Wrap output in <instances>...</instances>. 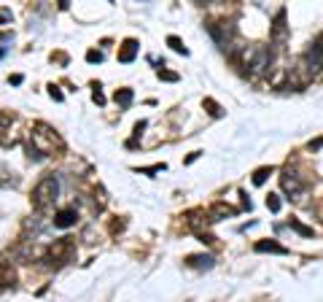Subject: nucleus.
<instances>
[{
	"mask_svg": "<svg viewBox=\"0 0 323 302\" xmlns=\"http://www.w3.org/2000/svg\"><path fill=\"white\" fill-rule=\"evenodd\" d=\"M321 146H323V138H315V140H310V146H307V149H310V151H318Z\"/></svg>",
	"mask_w": 323,
	"mask_h": 302,
	"instance_id": "23",
	"label": "nucleus"
},
{
	"mask_svg": "<svg viewBox=\"0 0 323 302\" xmlns=\"http://www.w3.org/2000/svg\"><path fill=\"white\" fill-rule=\"evenodd\" d=\"M57 194H59V181L54 178V175H46V178L33 189L35 208H46V205H52L54 200H57Z\"/></svg>",
	"mask_w": 323,
	"mask_h": 302,
	"instance_id": "2",
	"label": "nucleus"
},
{
	"mask_svg": "<svg viewBox=\"0 0 323 302\" xmlns=\"http://www.w3.org/2000/svg\"><path fill=\"white\" fill-rule=\"evenodd\" d=\"M6 19H11V11H0V22H6Z\"/></svg>",
	"mask_w": 323,
	"mask_h": 302,
	"instance_id": "25",
	"label": "nucleus"
},
{
	"mask_svg": "<svg viewBox=\"0 0 323 302\" xmlns=\"http://www.w3.org/2000/svg\"><path fill=\"white\" fill-rule=\"evenodd\" d=\"M234 213H237V210L229 208V205H224V203H215L213 208H210V219H213V221H218L221 216H234Z\"/></svg>",
	"mask_w": 323,
	"mask_h": 302,
	"instance_id": "12",
	"label": "nucleus"
},
{
	"mask_svg": "<svg viewBox=\"0 0 323 302\" xmlns=\"http://www.w3.org/2000/svg\"><path fill=\"white\" fill-rule=\"evenodd\" d=\"M167 46H173L178 54H189V49L183 46V41H180L178 35H170V38H167Z\"/></svg>",
	"mask_w": 323,
	"mask_h": 302,
	"instance_id": "16",
	"label": "nucleus"
},
{
	"mask_svg": "<svg viewBox=\"0 0 323 302\" xmlns=\"http://www.w3.org/2000/svg\"><path fill=\"white\" fill-rule=\"evenodd\" d=\"M49 94H52V97L57 100V103H62V92H59V89L54 87V84H52V87H49Z\"/></svg>",
	"mask_w": 323,
	"mask_h": 302,
	"instance_id": "21",
	"label": "nucleus"
},
{
	"mask_svg": "<svg viewBox=\"0 0 323 302\" xmlns=\"http://www.w3.org/2000/svg\"><path fill=\"white\" fill-rule=\"evenodd\" d=\"M87 59H89V62H100V59H103V54H100V52H89Z\"/></svg>",
	"mask_w": 323,
	"mask_h": 302,
	"instance_id": "24",
	"label": "nucleus"
},
{
	"mask_svg": "<svg viewBox=\"0 0 323 302\" xmlns=\"http://www.w3.org/2000/svg\"><path fill=\"white\" fill-rule=\"evenodd\" d=\"M135 54H138V41H124L121 43V52H119V62H132Z\"/></svg>",
	"mask_w": 323,
	"mask_h": 302,
	"instance_id": "9",
	"label": "nucleus"
},
{
	"mask_svg": "<svg viewBox=\"0 0 323 302\" xmlns=\"http://www.w3.org/2000/svg\"><path fill=\"white\" fill-rule=\"evenodd\" d=\"M92 97H94V103H97V105L105 103V97H103V92H100V87H94V94H92Z\"/></svg>",
	"mask_w": 323,
	"mask_h": 302,
	"instance_id": "22",
	"label": "nucleus"
},
{
	"mask_svg": "<svg viewBox=\"0 0 323 302\" xmlns=\"http://www.w3.org/2000/svg\"><path fill=\"white\" fill-rule=\"evenodd\" d=\"M73 248H75V243L70 238H62L57 245L52 248V259H59V262H68L70 256H73Z\"/></svg>",
	"mask_w": 323,
	"mask_h": 302,
	"instance_id": "6",
	"label": "nucleus"
},
{
	"mask_svg": "<svg viewBox=\"0 0 323 302\" xmlns=\"http://www.w3.org/2000/svg\"><path fill=\"white\" fill-rule=\"evenodd\" d=\"M272 38L275 41H283L286 38V11H277V17H275V27H272Z\"/></svg>",
	"mask_w": 323,
	"mask_h": 302,
	"instance_id": "11",
	"label": "nucleus"
},
{
	"mask_svg": "<svg viewBox=\"0 0 323 302\" xmlns=\"http://www.w3.org/2000/svg\"><path fill=\"white\" fill-rule=\"evenodd\" d=\"M288 226H291V229H296V232H299V235H305V238H312V226H305V224H302V221L291 219V221H288Z\"/></svg>",
	"mask_w": 323,
	"mask_h": 302,
	"instance_id": "14",
	"label": "nucleus"
},
{
	"mask_svg": "<svg viewBox=\"0 0 323 302\" xmlns=\"http://www.w3.org/2000/svg\"><path fill=\"white\" fill-rule=\"evenodd\" d=\"M242 62H245V68L253 70V73H261V70H267L272 65V49L261 46V43L245 46L242 49Z\"/></svg>",
	"mask_w": 323,
	"mask_h": 302,
	"instance_id": "1",
	"label": "nucleus"
},
{
	"mask_svg": "<svg viewBox=\"0 0 323 302\" xmlns=\"http://www.w3.org/2000/svg\"><path fill=\"white\" fill-rule=\"evenodd\" d=\"M305 62L312 73H318V70L323 68V33L310 43V49H307V54H305Z\"/></svg>",
	"mask_w": 323,
	"mask_h": 302,
	"instance_id": "5",
	"label": "nucleus"
},
{
	"mask_svg": "<svg viewBox=\"0 0 323 302\" xmlns=\"http://www.w3.org/2000/svg\"><path fill=\"white\" fill-rule=\"evenodd\" d=\"M11 41H14V35H11V33H3V35H0V54L6 52V49H8V43H11Z\"/></svg>",
	"mask_w": 323,
	"mask_h": 302,
	"instance_id": "19",
	"label": "nucleus"
},
{
	"mask_svg": "<svg viewBox=\"0 0 323 302\" xmlns=\"http://www.w3.org/2000/svg\"><path fill=\"white\" fill-rule=\"evenodd\" d=\"M213 41L218 43L224 52H234V38H237V27L232 22H210L208 24Z\"/></svg>",
	"mask_w": 323,
	"mask_h": 302,
	"instance_id": "3",
	"label": "nucleus"
},
{
	"mask_svg": "<svg viewBox=\"0 0 323 302\" xmlns=\"http://www.w3.org/2000/svg\"><path fill=\"white\" fill-rule=\"evenodd\" d=\"M205 108H208L210 111V116H221V113H224V111H221V105L218 103H215V100H205Z\"/></svg>",
	"mask_w": 323,
	"mask_h": 302,
	"instance_id": "17",
	"label": "nucleus"
},
{
	"mask_svg": "<svg viewBox=\"0 0 323 302\" xmlns=\"http://www.w3.org/2000/svg\"><path fill=\"white\" fill-rule=\"evenodd\" d=\"M269 175H272V168H259V170L253 173V184H256V186H261L267 178H269Z\"/></svg>",
	"mask_w": 323,
	"mask_h": 302,
	"instance_id": "15",
	"label": "nucleus"
},
{
	"mask_svg": "<svg viewBox=\"0 0 323 302\" xmlns=\"http://www.w3.org/2000/svg\"><path fill=\"white\" fill-rule=\"evenodd\" d=\"M280 186H283V192L288 194L291 200H299L302 194H305V184H302V178L296 173H291V170H286V173L280 175Z\"/></svg>",
	"mask_w": 323,
	"mask_h": 302,
	"instance_id": "4",
	"label": "nucleus"
},
{
	"mask_svg": "<svg viewBox=\"0 0 323 302\" xmlns=\"http://www.w3.org/2000/svg\"><path fill=\"white\" fill-rule=\"evenodd\" d=\"M267 208H269L272 213H277V210H280V197H277V194H269V197H267Z\"/></svg>",
	"mask_w": 323,
	"mask_h": 302,
	"instance_id": "18",
	"label": "nucleus"
},
{
	"mask_svg": "<svg viewBox=\"0 0 323 302\" xmlns=\"http://www.w3.org/2000/svg\"><path fill=\"white\" fill-rule=\"evenodd\" d=\"M159 78H164V81H178V73H170V70H159Z\"/></svg>",
	"mask_w": 323,
	"mask_h": 302,
	"instance_id": "20",
	"label": "nucleus"
},
{
	"mask_svg": "<svg viewBox=\"0 0 323 302\" xmlns=\"http://www.w3.org/2000/svg\"><path fill=\"white\" fill-rule=\"evenodd\" d=\"M256 251H259V254H267V251H269V254H288V248L275 243V240H259V243H256Z\"/></svg>",
	"mask_w": 323,
	"mask_h": 302,
	"instance_id": "10",
	"label": "nucleus"
},
{
	"mask_svg": "<svg viewBox=\"0 0 323 302\" xmlns=\"http://www.w3.org/2000/svg\"><path fill=\"white\" fill-rule=\"evenodd\" d=\"M75 219H78L75 208H65V210H59V213L54 216V224L62 226V229H68V226H73V224H75Z\"/></svg>",
	"mask_w": 323,
	"mask_h": 302,
	"instance_id": "8",
	"label": "nucleus"
},
{
	"mask_svg": "<svg viewBox=\"0 0 323 302\" xmlns=\"http://www.w3.org/2000/svg\"><path fill=\"white\" fill-rule=\"evenodd\" d=\"M213 256H208V254H194V256H186V264L189 267H194V270H210L213 267Z\"/></svg>",
	"mask_w": 323,
	"mask_h": 302,
	"instance_id": "7",
	"label": "nucleus"
},
{
	"mask_svg": "<svg viewBox=\"0 0 323 302\" xmlns=\"http://www.w3.org/2000/svg\"><path fill=\"white\" fill-rule=\"evenodd\" d=\"M116 103H119L121 108H129V103H132V89H119V92H116Z\"/></svg>",
	"mask_w": 323,
	"mask_h": 302,
	"instance_id": "13",
	"label": "nucleus"
}]
</instances>
